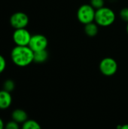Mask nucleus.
<instances>
[{
	"instance_id": "obj_9",
	"label": "nucleus",
	"mask_w": 128,
	"mask_h": 129,
	"mask_svg": "<svg viewBox=\"0 0 128 129\" xmlns=\"http://www.w3.org/2000/svg\"><path fill=\"white\" fill-rule=\"evenodd\" d=\"M12 120L14 122L19 123H24L26 120H28V116L27 113L21 109H17L14 110L11 115Z\"/></svg>"
},
{
	"instance_id": "obj_16",
	"label": "nucleus",
	"mask_w": 128,
	"mask_h": 129,
	"mask_svg": "<svg viewBox=\"0 0 128 129\" xmlns=\"http://www.w3.org/2000/svg\"><path fill=\"white\" fill-rule=\"evenodd\" d=\"M120 16L121 17V19L126 22H128V8H123L121 11H120Z\"/></svg>"
},
{
	"instance_id": "obj_17",
	"label": "nucleus",
	"mask_w": 128,
	"mask_h": 129,
	"mask_svg": "<svg viewBox=\"0 0 128 129\" xmlns=\"http://www.w3.org/2000/svg\"><path fill=\"white\" fill-rule=\"evenodd\" d=\"M6 67V60L5 59V57L0 54V74L4 72V70H5Z\"/></svg>"
},
{
	"instance_id": "obj_1",
	"label": "nucleus",
	"mask_w": 128,
	"mask_h": 129,
	"mask_svg": "<svg viewBox=\"0 0 128 129\" xmlns=\"http://www.w3.org/2000/svg\"><path fill=\"white\" fill-rule=\"evenodd\" d=\"M13 63L18 67H26L33 62L34 51L29 46H16L11 53Z\"/></svg>"
},
{
	"instance_id": "obj_6",
	"label": "nucleus",
	"mask_w": 128,
	"mask_h": 129,
	"mask_svg": "<svg viewBox=\"0 0 128 129\" xmlns=\"http://www.w3.org/2000/svg\"><path fill=\"white\" fill-rule=\"evenodd\" d=\"M10 23L15 29L26 28L29 23V17L23 12H16L11 15Z\"/></svg>"
},
{
	"instance_id": "obj_10",
	"label": "nucleus",
	"mask_w": 128,
	"mask_h": 129,
	"mask_svg": "<svg viewBox=\"0 0 128 129\" xmlns=\"http://www.w3.org/2000/svg\"><path fill=\"white\" fill-rule=\"evenodd\" d=\"M48 58V53L45 50L34 51V59L33 61L38 63H41L45 62Z\"/></svg>"
},
{
	"instance_id": "obj_7",
	"label": "nucleus",
	"mask_w": 128,
	"mask_h": 129,
	"mask_svg": "<svg viewBox=\"0 0 128 129\" xmlns=\"http://www.w3.org/2000/svg\"><path fill=\"white\" fill-rule=\"evenodd\" d=\"M47 46H48V39L45 36L41 34H36L32 36L29 44V47L33 51L45 50Z\"/></svg>"
},
{
	"instance_id": "obj_2",
	"label": "nucleus",
	"mask_w": 128,
	"mask_h": 129,
	"mask_svg": "<svg viewBox=\"0 0 128 129\" xmlns=\"http://www.w3.org/2000/svg\"><path fill=\"white\" fill-rule=\"evenodd\" d=\"M115 20V14L114 11L106 7H103L96 11L95 21L101 26H108L114 23Z\"/></svg>"
},
{
	"instance_id": "obj_3",
	"label": "nucleus",
	"mask_w": 128,
	"mask_h": 129,
	"mask_svg": "<svg viewBox=\"0 0 128 129\" xmlns=\"http://www.w3.org/2000/svg\"><path fill=\"white\" fill-rule=\"evenodd\" d=\"M96 11L91 5H81L77 12V17L78 20L84 24H88L95 20Z\"/></svg>"
},
{
	"instance_id": "obj_5",
	"label": "nucleus",
	"mask_w": 128,
	"mask_h": 129,
	"mask_svg": "<svg viewBox=\"0 0 128 129\" xmlns=\"http://www.w3.org/2000/svg\"><path fill=\"white\" fill-rule=\"evenodd\" d=\"M100 70L103 75L111 76L117 72L118 63L113 58L106 57L101 60L100 63Z\"/></svg>"
},
{
	"instance_id": "obj_12",
	"label": "nucleus",
	"mask_w": 128,
	"mask_h": 129,
	"mask_svg": "<svg viewBox=\"0 0 128 129\" xmlns=\"http://www.w3.org/2000/svg\"><path fill=\"white\" fill-rule=\"evenodd\" d=\"M22 129H41L38 122L32 119H28L23 123Z\"/></svg>"
},
{
	"instance_id": "obj_11",
	"label": "nucleus",
	"mask_w": 128,
	"mask_h": 129,
	"mask_svg": "<svg viewBox=\"0 0 128 129\" xmlns=\"http://www.w3.org/2000/svg\"><path fill=\"white\" fill-rule=\"evenodd\" d=\"M84 32L88 36L94 37L98 33V26L93 22L88 23L84 26Z\"/></svg>"
},
{
	"instance_id": "obj_19",
	"label": "nucleus",
	"mask_w": 128,
	"mask_h": 129,
	"mask_svg": "<svg viewBox=\"0 0 128 129\" xmlns=\"http://www.w3.org/2000/svg\"><path fill=\"white\" fill-rule=\"evenodd\" d=\"M120 129H128V124L124 125H121V128Z\"/></svg>"
},
{
	"instance_id": "obj_8",
	"label": "nucleus",
	"mask_w": 128,
	"mask_h": 129,
	"mask_svg": "<svg viewBox=\"0 0 128 129\" xmlns=\"http://www.w3.org/2000/svg\"><path fill=\"white\" fill-rule=\"evenodd\" d=\"M12 103V97L10 92L2 90L0 91V110L8 109Z\"/></svg>"
},
{
	"instance_id": "obj_18",
	"label": "nucleus",
	"mask_w": 128,
	"mask_h": 129,
	"mask_svg": "<svg viewBox=\"0 0 128 129\" xmlns=\"http://www.w3.org/2000/svg\"><path fill=\"white\" fill-rule=\"evenodd\" d=\"M0 129H5V125L3 120L0 118Z\"/></svg>"
},
{
	"instance_id": "obj_13",
	"label": "nucleus",
	"mask_w": 128,
	"mask_h": 129,
	"mask_svg": "<svg viewBox=\"0 0 128 129\" xmlns=\"http://www.w3.org/2000/svg\"><path fill=\"white\" fill-rule=\"evenodd\" d=\"M14 87H15V84H14V81L11 79L6 80L3 84V89L10 93L14 89Z\"/></svg>"
},
{
	"instance_id": "obj_20",
	"label": "nucleus",
	"mask_w": 128,
	"mask_h": 129,
	"mask_svg": "<svg viewBox=\"0 0 128 129\" xmlns=\"http://www.w3.org/2000/svg\"><path fill=\"white\" fill-rule=\"evenodd\" d=\"M127 33H128V24H127Z\"/></svg>"
},
{
	"instance_id": "obj_14",
	"label": "nucleus",
	"mask_w": 128,
	"mask_h": 129,
	"mask_svg": "<svg viewBox=\"0 0 128 129\" xmlns=\"http://www.w3.org/2000/svg\"><path fill=\"white\" fill-rule=\"evenodd\" d=\"M91 5L97 10L100 9L104 7V0H91Z\"/></svg>"
},
{
	"instance_id": "obj_4",
	"label": "nucleus",
	"mask_w": 128,
	"mask_h": 129,
	"mask_svg": "<svg viewBox=\"0 0 128 129\" xmlns=\"http://www.w3.org/2000/svg\"><path fill=\"white\" fill-rule=\"evenodd\" d=\"M31 34L26 28L17 29L13 33V41L17 46H29Z\"/></svg>"
},
{
	"instance_id": "obj_15",
	"label": "nucleus",
	"mask_w": 128,
	"mask_h": 129,
	"mask_svg": "<svg viewBox=\"0 0 128 129\" xmlns=\"http://www.w3.org/2000/svg\"><path fill=\"white\" fill-rule=\"evenodd\" d=\"M5 129H20L19 124L14 120L8 122L5 125Z\"/></svg>"
}]
</instances>
